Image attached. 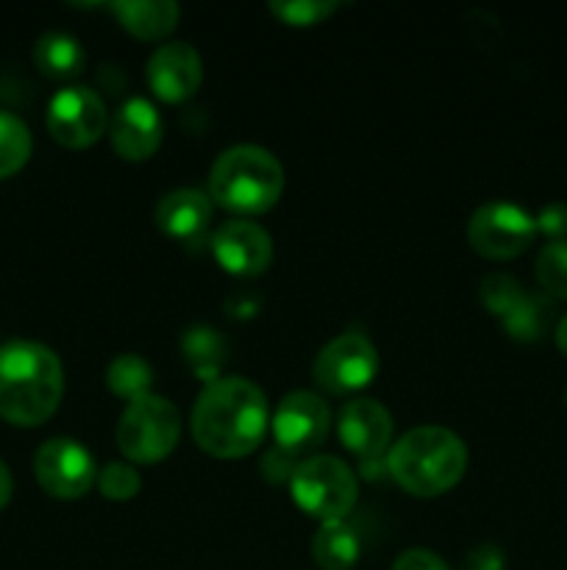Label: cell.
Wrapping results in <instances>:
<instances>
[{
  "label": "cell",
  "instance_id": "cell-15",
  "mask_svg": "<svg viewBox=\"0 0 567 570\" xmlns=\"http://www.w3.org/2000/svg\"><path fill=\"white\" fill-rule=\"evenodd\" d=\"M111 148L126 161H145L159 150L165 122L159 109L145 98H131L115 111L109 126Z\"/></svg>",
  "mask_w": 567,
  "mask_h": 570
},
{
  "label": "cell",
  "instance_id": "cell-9",
  "mask_svg": "<svg viewBox=\"0 0 567 570\" xmlns=\"http://www.w3.org/2000/svg\"><path fill=\"white\" fill-rule=\"evenodd\" d=\"M33 473H37L39 488L61 501L83 499L98 482L92 454L70 438H53L39 445L33 456Z\"/></svg>",
  "mask_w": 567,
  "mask_h": 570
},
{
  "label": "cell",
  "instance_id": "cell-32",
  "mask_svg": "<svg viewBox=\"0 0 567 570\" xmlns=\"http://www.w3.org/2000/svg\"><path fill=\"white\" fill-rule=\"evenodd\" d=\"M556 345H559L561 354L567 356V315L561 317L559 326H556Z\"/></svg>",
  "mask_w": 567,
  "mask_h": 570
},
{
  "label": "cell",
  "instance_id": "cell-26",
  "mask_svg": "<svg viewBox=\"0 0 567 570\" xmlns=\"http://www.w3.org/2000/svg\"><path fill=\"white\" fill-rule=\"evenodd\" d=\"M339 9L337 0H292V3H270V11L281 22L295 28L317 26V22L328 20L334 11Z\"/></svg>",
  "mask_w": 567,
  "mask_h": 570
},
{
  "label": "cell",
  "instance_id": "cell-11",
  "mask_svg": "<svg viewBox=\"0 0 567 570\" xmlns=\"http://www.w3.org/2000/svg\"><path fill=\"white\" fill-rule=\"evenodd\" d=\"M328 429H331V410L320 395L306 390L289 393L272 415L276 445L289 456L320 449L322 440L328 438Z\"/></svg>",
  "mask_w": 567,
  "mask_h": 570
},
{
  "label": "cell",
  "instance_id": "cell-29",
  "mask_svg": "<svg viewBox=\"0 0 567 570\" xmlns=\"http://www.w3.org/2000/svg\"><path fill=\"white\" fill-rule=\"evenodd\" d=\"M392 570H450L448 562L442 557H437L434 551L426 549H409L395 560Z\"/></svg>",
  "mask_w": 567,
  "mask_h": 570
},
{
  "label": "cell",
  "instance_id": "cell-1",
  "mask_svg": "<svg viewBox=\"0 0 567 570\" xmlns=\"http://www.w3.org/2000/svg\"><path fill=\"white\" fill-rule=\"evenodd\" d=\"M267 432V399L239 376L206 384L192 410V438L217 460H239L259 449Z\"/></svg>",
  "mask_w": 567,
  "mask_h": 570
},
{
  "label": "cell",
  "instance_id": "cell-30",
  "mask_svg": "<svg viewBox=\"0 0 567 570\" xmlns=\"http://www.w3.org/2000/svg\"><path fill=\"white\" fill-rule=\"evenodd\" d=\"M506 554L493 543H484L472 549L465 560V570H504Z\"/></svg>",
  "mask_w": 567,
  "mask_h": 570
},
{
  "label": "cell",
  "instance_id": "cell-27",
  "mask_svg": "<svg viewBox=\"0 0 567 570\" xmlns=\"http://www.w3.org/2000/svg\"><path fill=\"white\" fill-rule=\"evenodd\" d=\"M139 488H142V479H139V473L128 462H109L98 473V490L111 501L133 499Z\"/></svg>",
  "mask_w": 567,
  "mask_h": 570
},
{
  "label": "cell",
  "instance_id": "cell-22",
  "mask_svg": "<svg viewBox=\"0 0 567 570\" xmlns=\"http://www.w3.org/2000/svg\"><path fill=\"white\" fill-rule=\"evenodd\" d=\"M106 384H109V390L117 399H126L131 404V401L150 395L153 367L139 354H120L111 360L109 371H106Z\"/></svg>",
  "mask_w": 567,
  "mask_h": 570
},
{
  "label": "cell",
  "instance_id": "cell-8",
  "mask_svg": "<svg viewBox=\"0 0 567 570\" xmlns=\"http://www.w3.org/2000/svg\"><path fill=\"white\" fill-rule=\"evenodd\" d=\"M317 387L331 395H350L367 387L378 373V351L365 334L345 332L326 345L315 360Z\"/></svg>",
  "mask_w": 567,
  "mask_h": 570
},
{
  "label": "cell",
  "instance_id": "cell-16",
  "mask_svg": "<svg viewBox=\"0 0 567 570\" xmlns=\"http://www.w3.org/2000/svg\"><path fill=\"white\" fill-rule=\"evenodd\" d=\"M211 204L209 193L200 189H172L156 206V226L165 237L178 239V243H192L203 237V232L211 223Z\"/></svg>",
  "mask_w": 567,
  "mask_h": 570
},
{
  "label": "cell",
  "instance_id": "cell-19",
  "mask_svg": "<svg viewBox=\"0 0 567 570\" xmlns=\"http://www.w3.org/2000/svg\"><path fill=\"white\" fill-rule=\"evenodd\" d=\"M33 61H37L42 76L53 78V81H67V78L81 76L87 53H83L81 42L76 37L50 31L44 37H39L37 48H33Z\"/></svg>",
  "mask_w": 567,
  "mask_h": 570
},
{
  "label": "cell",
  "instance_id": "cell-17",
  "mask_svg": "<svg viewBox=\"0 0 567 570\" xmlns=\"http://www.w3.org/2000/svg\"><path fill=\"white\" fill-rule=\"evenodd\" d=\"M122 28L137 39H165L176 31L181 9L172 0H120L109 6Z\"/></svg>",
  "mask_w": 567,
  "mask_h": 570
},
{
  "label": "cell",
  "instance_id": "cell-4",
  "mask_svg": "<svg viewBox=\"0 0 567 570\" xmlns=\"http://www.w3.org/2000/svg\"><path fill=\"white\" fill-rule=\"evenodd\" d=\"M284 193V167L259 145L222 150L209 170V198L237 215H265Z\"/></svg>",
  "mask_w": 567,
  "mask_h": 570
},
{
  "label": "cell",
  "instance_id": "cell-5",
  "mask_svg": "<svg viewBox=\"0 0 567 570\" xmlns=\"http://www.w3.org/2000/svg\"><path fill=\"white\" fill-rule=\"evenodd\" d=\"M292 499L306 515L328 521H345L359 499V482L354 471L337 456H311L298 462L289 476Z\"/></svg>",
  "mask_w": 567,
  "mask_h": 570
},
{
  "label": "cell",
  "instance_id": "cell-20",
  "mask_svg": "<svg viewBox=\"0 0 567 570\" xmlns=\"http://www.w3.org/2000/svg\"><path fill=\"white\" fill-rule=\"evenodd\" d=\"M183 356H187L189 367L198 373L203 382H217L220 367L226 365L228 343L220 332L206 326H195L183 334Z\"/></svg>",
  "mask_w": 567,
  "mask_h": 570
},
{
  "label": "cell",
  "instance_id": "cell-3",
  "mask_svg": "<svg viewBox=\"0 0 567 570\" xmlns=\"http://www.w3.org/2000/svg\"><path fill=\"white\" fill-rule=\"evenodd\" d=\"M387 465L400 490L417 499H434L461 482L467 471V449L450 429L420 426L406 432L389 449Z\"/></svg>",
  "mask_w": 567,
  "mask_h": 570
},
{
  "label": "cell",
  "instance_id": "cell-13",
  "mask_svg": "<svg viewBox=\"0 0 567 570\" xmlns=\"http://www.w3.org/2000/svg\"><path fill=\"white\" fill-rule=\"evenodd\" d=\"M211 254L231 276L253 278L270 267L272 239L261 226L250 220H228L211 239Z\"/></svg>",
  "mask_w": 567,
  "mask_h": 570
},
{
  "label": "cell",
  "instance_id": "cell-24",
  "mask_svg": "<svg viewBox=\"0 0 567 570\" xmlns=\"http://www.w3.org/2000/svg\"><path fill=\"white\" fill-rule=\"evenodd\" d=\"M537 282L545 295L567 301V239L548 243L537 256Z\"/></svg>",
  "mask_w": 567,
  "mask_h": 570
},
{
  "label": "cell",
  "instance_id": "cell-6",
  "mask_svg": "<svg viewBox=\"0 0 567 570\" xmlns=\"http://www.w3.org/2000/svg\"><path fill=\"white\" fill-rule=\"evenodd\" d=\"M181 438V415L161 395H145L122 410L117 445L137 465H156L176 451Z\"/></svg>",
  "mask_w": 567,
  "mask_h": 570
},
{
  "label": "cell",
  "instance_id": "cell-31",
  "mask_svg": "<svg viewBox=\"0 0 567 570\" xmlns=\"http://www.w3.org/2000/svg\"><path fill=\"white\" fill-rule=\"evenodd\" d=\"M11 490H14V482H11V473L6 468V462L0 460V510L11 501Z\"/></svg>",
  "mask_w": 567,
  "mask_h": 570
},
{
  "label": "cell",
  "instance_id": "cell-14",
  "mask_svg": "<svg viewBox=\"0 0 567 570\" xmlns=\"http://www.w3.org/2000/svg\"><path fill=\"white\" fill-rule=\"evenodd\" d=\"M148 83L165 104H183L192 98L203 81V61L187 42H167L148 59Z\"/></svg>",
  "mask_w": 567,
  "mask_h": 570
},
{
  "label": "cell",
  "instance_id": "cell-28",
  "mask_svg": "<svg viewBox=\"0 0 567 570\" xmlns=\"http://www.w3.org/2000/svg\"><path fill=\"white\" fill-rule=\"evenodd\" d=\"M534 223H537V234H545L550 243H556V239H565L567 237V204L554 200V204L543 206V209H539V215L534 217Z\"/></svg>",
  "mask_w": 567,
  "mask_h": 570
},
{
  "label": "cell",
  "instance_id": "cell-2",
  "mask_svg": "<svg viewBox=\"0 0 567 570\" xmlns=\"http://www.w3.org/2000/svg\"><path fill=\"white\" fill-rule=\"evenodd\" d=\"M64 395V367L42 343L11 340L0 345V417L11 426H42Z\"/></svg>",
  "mask_w": 567,
  "mask_h": 570
},
{
  "label": "cell",
  "instance_id": "cell-7",
  "mask_svg": "<svg viewBox=\"0 0 567 570\" xmlns=\"http://www.w3.org/2000/svg\"><path fill=\"white\" fill-rule=\"evenodd\" d=\"M537 237V223L509 200H493L472 212L467 223V243L478 256L493 262H506L520 256Z\"/></svg>",
  "mask_w": 567,
  "mask_h": 570
},
{
  "label": "cell",
  "instance_id": "cell-18",
  "mask_svg": "<svg viewBox=\"0 0 567 570\" xmlns=\"http://www.w3.org/2000/svg\"><path fill=\"white\" fill-rule=\"evenodd\" d=\"M311 554L322 570H350L361 557V538L345 521H328L317 529Z\"/></svg>",
  "mask_w": 567,
  "mask_h": 570
},
{
  "label": "cell",
  "instance_id": "cell-10",
  "mask_svg": "<svg viewBox=\"0 0 567 570\" xmlns=\"http://www.w3.org/2000/svg\"><path fill=\"white\" fill-rule=\"evenodd\" d=\"M109 117L98 92L87 87H67L48 104V131L61 148L81 150L103 137Z\"/></svg>",
  "mask_w": 567,
  "mask_h": 570
},
{
  "label": "cell",
  "instance_id": "cell-23",
  "mask_svg": "<svg viewBox=\"0 0 567 570\" xmlns=\"http://www.w3.org/2000/svg\"><path fill=\"white\" fill-rule=\"evenodd\" d=\"M31 159V131L11 111L0 109V181L26 167Z\"/></svg>",
  "mask_w": 567,
  "mask_h": 570
},
{
  "label": "cell",
  "instance_id": "cell-12",
  "mask_svg": "<svg viewBox=\"0 0 567 570\" xmlns=\"http://www.w3.org/2000/svg\"><path fill=\"white\" fill-rule=\"evenodd\" d=\"M339 440L365 468H372L392 443V417L378 401L354 399L339 412Z\"/></svg>",
  "mask_w": 567,
  "mask_h": 570
},
{
  "label": "cell",
  "instance_id": "cell-25",
  "mask_svg": "<svg viewBox=\"0 0 567 570\" xmlns=\"http://www.w3.org/2000/svg\"><path fill=\"white\" fill-rule=\"evenodd\" d=\"M523 295H526L523 284L517 282V278L506 276V273H489L481 282L484 306H487L489 315H495L498 321L523 298Z\"/></svg>",
  "mask_w": 567,
  "mask_h": 570
},
{
  "label": "cell",
  "instance_id": "cell-21",
  "mask_svg": "<svg viewBox=\"0 0 567 570\" xmlns=\"http://www.w3.org/2000/svg\"><path fill=\"white\" fill-rule=\"evenodd\" d=\"M550 323V306L548 301L539 298V295L526 293L504 317H500V326L517 343H537L543 340V334L548 332Z\"/></svg>",
  "mask_w": 567,
  "mask_h": 570
}]
</instances>
